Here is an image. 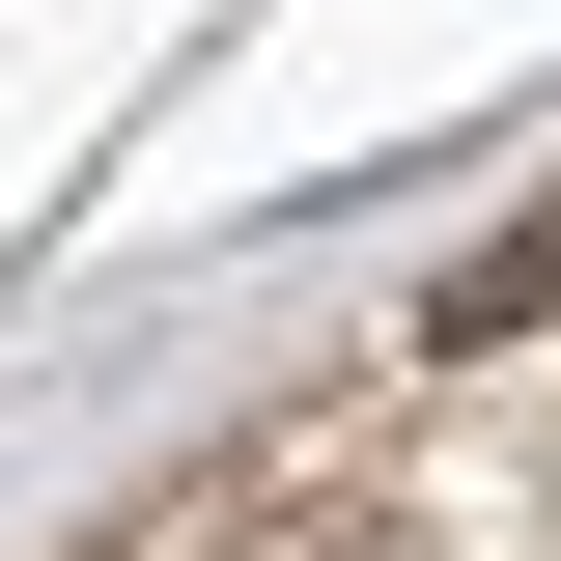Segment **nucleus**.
<instances>
[{"mask_svg":"<svg viewBox=\"0 0 561 561\" xmlns=\"http://www.w3.org/2000/svg\"><path fill=\"white\" fill-rule=\"evenodd\" d=\"M505 309H561V197H534V225H505V253H478V280H449V309H421V337H505Z\"/></svg>","mask_w":561,"mask_h":561,"instance_id":"nucleus-1","label":"nucleus"},{"mask_svg":"<svg viewBox=\"0 0 561 561\" xmlns=\"http://www.w3.org/2000/svg\"><path fill=\"white\" fill-rule=\"evenodd\" d=\"M253 561H393V534H253Z\"/></svg>","mask_w":561,"mask_h":561,"instance_id":"nucleus-2","label":"nucleus"}]
</instances>
